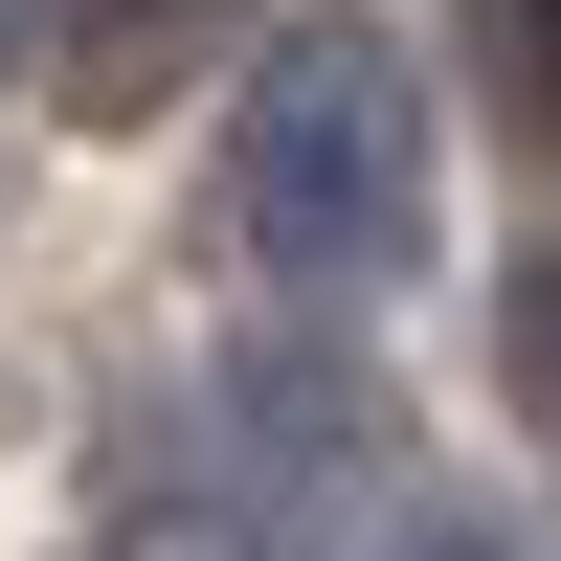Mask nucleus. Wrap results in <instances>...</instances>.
<instances>
[{
  "label": "nucleus",
  "instance_id": "1",
  "mask_svg": "<svg viewBox=\"0 0 561 561\" xmlns=\"http://www.w3.org/2000/svg\"><path fill=\"white\" fill-rule=\"evenodd\" d=\"M225 225H248V270H293V293H382V270L427 248V90H404L382 23H293L248 68Z\"/></svg>",
  "mask_w": 561,
  "mask_h": 561
},
{
  "label": "nucleus",
  "instance_id": "2",
  "mask_svg": "<svg viewBox=\"0 0 561 561\" xmlns=\"http://www.w3.org/2000/svg\"><path fill=\"white\" fill-rule=\"evenodd\" d=\"M539 404H561V270H539Z\"/></svg>",
  "mask_w": 561,
  "mask_h": 561
},
{
  "label": "nucleus",
  "instance_id": "3",
  "mask_svg": "<svg viewBox=\"0 0 561 561\" xmlns=\"http://www.w3.org/2000/svg\"><path fill=\"white\" fill-rule=\"evenodd\" d=\"M0 68H23V0H0Z\"/></svg>",
  "mask_w": 561,
  "mask_h": 561
}]
</instances>
